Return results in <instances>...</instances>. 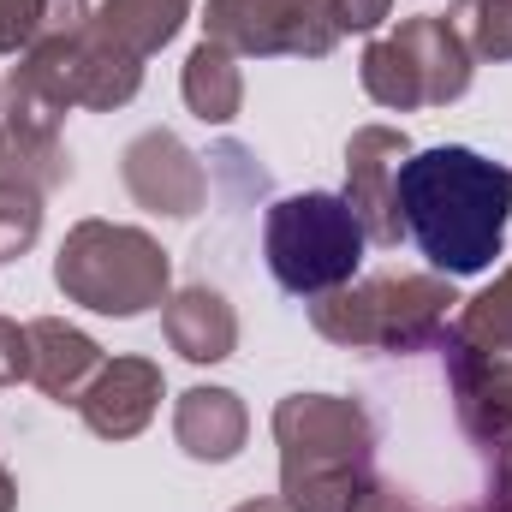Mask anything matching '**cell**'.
Returning <instances> with one entry per match:
<instances>
[{"label": "cell", "instance_id": "cell-1", "mask_svg": "<svg viewBox=\"0 0 512 512\" xmlns=\"http://www.w3.org/2000/svg\"><path fill=\"white\" fill-rule=\"evenodd\" d=\"M393 203H399L405 239L435 262V274H447V280L483 274L507 245L512 173L477 149H459V143L417 149L399 161Z\"/></svg>", "mask_w": 512, "mask_h": 512}, {"label": "cell", "instance_id": "cell-2", "mask_svg": "<svg viewBox=\"0 0 512 512\" xmlns=\"http://www.w3.org/2000/svg\"><path fill=\"white\" fill-rule=\"evenodd\" d=\"M280 501L292 512H352L376 483V423L364 399L286 393L274 405Z\"/></svg>", "mask_w": 512, "mask_h": 512}, {"label": "cell", "instance_id": "cell-3", "mask_svg": "<svg viewBox=\"0 0 512 512\" xmlns=\"http://www.w3.org/2000/svg\"><path fill=\"white\" fill-rule=\"evenodd\" d=\"M459 292L447 274H370L310 298V328L352 352H423L441 346Z\"/></svg>", "mask_w": 512, "mask_h": 512}, {"label": "cell", "instance_id": "cell-4", "mask_svg": "<svg viewBox=\"0 0 512 512\" xmlns=\"http://www.w3.org/2000/svg\"><path fill=\"white\" fill-rule=\"evenodd\" d=\"M54 286L96 316H143V310L167 304L173 262L143 227L78 221L54 256Z\"/></svg>", "mask_w": 512, "mask_h": 512}, {"label": "cell", "instance_id": "cell-5", "mask_svg": "<svg viewBox=\"0 0 512 512\" xmlns=\"http://www.w3.org/2000/svg\"><path fill=\"white\" fill-rule=\"evenodd\" d=\"M364 251H370V239H364L358 215L346 209V197H334V191H298V197L268 203L262 256H268V274L292 298H322V292L352 286Z\"/></svg>", "mask_w": 512, "mask_h": 512}, {"label": "cell", "instance_id": "cell-6", "mask_svg": "<svg viewBox=\"0 0 512 512\" xmlns=\"http://www.w3.org/2000/svg\"><path fill=\"white\" fill-rule=\"evenodd\" d=\"M364 90L370 102H382L393 114L447 108L471 90V48L435 12L405 18L393 36H376L364 48Z\"/></svg>", "mask_w": 512, "mask_h": 512}, {"label": "cell", "instance_id": "cell-7", "mask_svg": "<svg viewBox=\"0 0 512 512\" xmlns=\"http://www.w3.org/2000/svg\"><path fill=\"white\" fill-rule=\"evenodd\" d=\"M66 108H96V114H114V108H126L131 96L143 90V60L120 48L114 36H102L96 30V18L84 24V30H72V36H48V42H36L30 54H18Z\"/></svg>", "mask_w": 512, "mask_h": 512}, {"label": "cell", "instance_id": "cell-8", "mask_svg": "<svg viewBox=\"0 0 512 512\" xmlns=\"http://www.w3.org/2000/svg\"><path fill=\"white\" fill-rule=\"evenodd\" d=\"M203 30L251 60H328L340 42L322 0H209Z\"/></svg>", "mask_w": 512, "mask_h": 512}, {"label": "cell", "instance_id": "cell-9", "mask_svg": "<svg viewBox=\"0 0 512 512\" xmlns=\"http://www.w3.org/2000/svg\"><path fill=\"white\" fill-rule=\"evenodd\" d=\"M120 173H126L131 203L149 209V215L191 221V215L209 203V173H203V161L161 126L143 131V137H131L126 155H120Z\"/></svg>", "mask_w": 512, "mask_h": 512}, {"label": "cell", "instance_id": "cell-10", "mask_svg": "<svg viewBox=\"0 0 512 512\" xmlns=\"http://www.w3.org/2000/svg\"><path fill=\"white\" fill-rule=\"evenodd\" d=\"M405 155H411V137L399 126H358L346 143V209L358 215L364 239L382 251H393L405 239L399 203H393V179H399Z\"/></svg>", "mask_w": 512, "mask_h": 512}, {"label": "cell", "instance_id": "cell-11", "mask_svg": "<svg viewBox=\"0 0 512 512\" xmlns=\"http://www.w3.org/2000/svg\"><path fill=\"white\" fill-rule=\"evenodd\" d=\"M441 358H447V382H453V411L459 429L483 447H495L512 435V358L507 352H483L465 346L453 328L441 334Z\"/></svg>", "mask_w": 512, "mask_h": 512}, {"label": "cell", "instance_id": "cell-12", "mask_svg": "<svg viewBox=\"0 0 512 512\" xmlns=\"http://www.w3.org/2000/svg\"><path fill=\"white\" fill-rule=\"evenodd\" d=\"M161 393H167L161 364H149V358H114V364L96 370V382L84 387L78 411H84L90 435H102V441H131V435H143L149 417L161 411Z\"/></svg>", "mask_w": 512, "mask_h": 512}, {"label": "cell", "instance_id": "cell-13", "mask_svg": "<svg viewBox=\"0 0 512 512\" xmlns=\"http://www.w3.org/2000/svg\"><path fill=\"white\" fill-rule=\"evenodd\" d=\"M245 435H251V411H245V399L233 387H185L179 393V405H173V441L191 459L227 465V459H239Z\"/></svg>", "mask_w": 512, "mask_h": 512}, {"label": "cell", "instance_id": "cell-14", "mask_svg": "<svg viewBox=\"0 0 512 512\" xmlns=\"http://www.w3.org/2000/svg\"><path fill=\"white\" fill-rule=\"evenodd\" d=\"M102 364L108 358H102V346L84 328H72L60 316H36L30 322V382L42 387L54 405H78Z\"/></svg>", "mask_w": 512, "mask_h": 512}, {"label": "cell", "instance_id": "cell-15", "mask_svg": "<svg viewBox=\"0 0 512 512\" xmlns=\"http://www.w3.org/2000/svg\"><path fill=\"white\" fill-rule=\"evenodd\" d=\"M161 328H167V346L185 358V364H221L233 358L239 346V316L233 304L215 292V286H185L167 298L161 310Z\"/></svg>", "mask_w": 512, "mask_h": 512}, {"label": "cell", "instance_id": "cell-16", "mask_svg": "<svg viewBox=\"0 0 512 512\" xmlns=\"http://www.w3.org/2000/svg\"><path fill=\"white\" fill-rule=\"evenodd\" d=\"M179 96H185V108H191L203 126H227V120L245 108V72H239V54L203 36V42L191 48V60H185Z\"/></svg>", "mask_w": 512, "mask_h": 512}, {"label": "cell", "instance_id": "cell-17", "mask_svg": "<svg viewBox=\"0 0 512 512\" xmlns=\"http://www.w3.org/2000/svg\"><path fill=\"white\" fill-rule=\"evenodd\" d=\"M185 12H191V0H102L96 30L114 36L120 48H131L137 60H149L155 48H167L179 36Z\"/></svg>", "mask_w": 512, "mask_h": 512}, {"label": "cell", "instance_id": "cell-18", "mask_svg": "<svg viewBox=\"0 0 512 512\" xmlns=\"http://www.w3.org/2000/svg\"><path fill=\"white\" fill-rule=\"evenodd\" d=\"M453 334H459L465 346L507 352V358H512V268L489 286V292H477V298H465V304H459Z\"/></svg>", "mask_w": 512, "mask_h": 512}, {"label": "cell", "instance_id": "cell-19", "mask_svg": "<svg viewBox=\"0 0 512 512\" xmlns=\"http://www.w3.org/2000/svg\"><path fill=\"white\" fill-rule=\"evenodd\" d=\"M471 60H512V0H459L447 12Z\"/></svg>", "mask_w": 512, "mask_h": 512}, {"label": "cell", "instance_id": "cell-20", "mask_svg": "<svg viewBox=\"0 0 512 512\" xmlns=\"http://www.w3.org/2000/svg\"><path fill=\"white\" fill-rule=\"evenodd\" d=\"M42 233V191L24 179H0V262L24 256Z\"/></svg>", "mask_w": 512, "mask_h": 512}, {"label": "cell", "instance_id": "cell-21", "mask_svg": "<svg viewBox=\"0 0 512 512\" xmlns=\"http://www.w3.org/2000/svg\"><path fill=\"white\" fill-rule=\"evenodd\" d=\"M42 18H48V0H0V54H30L36 36H42Z\"/></svg>", "mask_w": 512, "mask_h": 512}, {"label": "cell", "instance_id": "cell-22", "mask_svg": "<svg viewBox=\"0 0 512 512\" xmlns=\"http://www.w3.org/2000/svg\"><path fill=\"white\" fill-rule=\"evenodd\" d=\"M12 382H30V328L0 316V387Z\"/></svg>", "mask_w": 512, "mask_h": 512}, {"label": "cell", "instance_id": "cell-23", "mask_svg": "<svg viewBox=\"0 0 512 512\" xmlns=\"http://www.w3.org/2000/svg\"><path fill=\"white\" fill-rule=\"evenodd\" d=\"M328 6V18H334V30L346 36V30H376L387 12H393V0H322Z\"/></svg>", "mask_w": 512, "mask_h": 512}, {"label": "cell", "instance_id": "cell-24", "mask_svg": "<svg viewBox=\"0 0 512 512\" xmlns=\"http://www.w3.org/2000/svg\"><path fill=\"white\" fill-rule=\"evenodd\" d=\"M352 512H417V501H411L405 489H393V483H382V477H376V483L364 489V501H358Z\"/></svg>", "mask_w": 512, "mask_h": 512}, {"label": "cell", "instance_id": "cell-25", "mask_svg": "<svg viewBox=\"0 0 512 512\" xmlns=\"http://www.w3.org/2000/svg\"><path fill=\"white\" fill-rule=\"evenodd\" d=\"M489 507L512 512V435L495 441V489H489Z\"/></svg>", "mask_w": 512, "mask_h": 512}, {"label": "cell", "instance_id": "cell-26", "mask_svg": "<svg viewBox=\"0 0 512 512\" xmlns=\"http://www.w3.org/2000/svg\"><path fill=\"white\" fill-rule=\"evenodd\" d=\"M233 512H292L280 495H268V501H245V507H233Z\"/></svg>", "mask_w": 512, "mask_h": 512}, {"label": "cell", "instance_id": "cell-27", "mask_svg": "<svg viewBox=\"0 0 512 512\" xmlns=\"http://www.w3.org/2000/svg\"><path fill=\"white\" fill-rule=\"evenodd\" d=\"M12 507H18V489H12V477L0 471V512H12Z\"/></svg>", "mask_w": 512, "mask_h": 512}, {"label": "cell", "instance_id": "cell-28", "mask_svg": "<svg viewBox=\"0 0 512 512\" xmlns=\"http://www.w3.org/2000/svg\"><path fill=\"white\" fill-rule=\"evenodd\" d=\"M0 149H6V131H0Z\"/></svg>", "mask_w": 512, "mask_h": 512}, {"label": "cell", "instance_id": "cell-29", "mask_svg": "<svg viewBox=\"0 0 512 512\" xmlns=\"http://www.w3.org/2000/svg\"><path fill=\"white\" fill-rule=\"evenodd\" d=\"M477 512H495V507H477Z\"/></svg>", "mask_w": 512, "mask_h": 512}]
</instances>
